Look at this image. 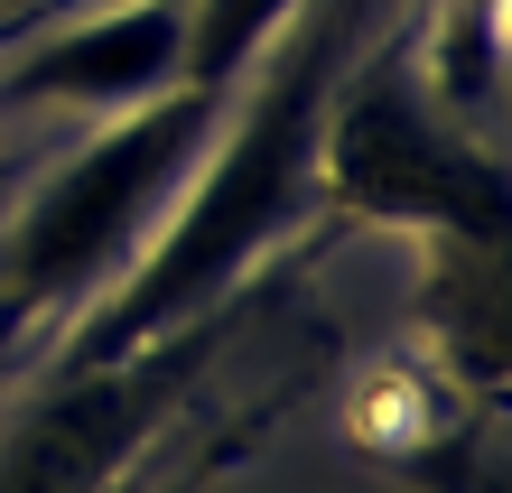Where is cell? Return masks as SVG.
<instances>
[{"label":"cell","instance_id":"obj_1","mask_svg":"<svg viewBox=\"0 0 512 493\" xmlns=\"http://www.w3.org/2000/svg\"><path fill=\"white\" fill-rule=\"evenodd\" d=\"M373 38V0H298L280 47L252 56V94L224 103V159L187 196V214L149 242V261L112 289L103 317L75 326V363H122L140 345H168L196 317H215L224 289L317 205V121L345 56Z\"/></svg>","mask_w":512,"mask_h":493},{"label":"cell","instance_id":"obj_2","mask_svg":"<svg viewBox=\"0 0 512 493\" xmlns=\"http://www.w3.org/2000/svg\"><path fill=\"white\" fill-rule=\"evenodd\" d=\"M224 103L233 94L168 84L159 103H140V112L112 121V131H94L10 224H0V345H10L19 326H38L47 307H75L94 280H112V261H122L131 233H140V214L187 177V159L224 121Z\"/></svg>","mask_w":512,"mask_h":493},{"label":"cell","instance_id":"obj_3","mask_svg":"<svg viewBox=\"0 0 512 493\" xmlns=\"http://www.w3.org/2000/svg\"><path fill=\"white\" fill-rule=\"evenodd\" d=\"M317 187H336L373 224H419L438 242H503V159L419 84L410 38H373L345 56L317 121Z\"/></svg>","mask_w":512,"mask_h":493},{"label":"cell","instance_id":"obj_4","mask_svg":"<svg viewBox=\"0 0 512 493\" xmlns=\"http://www.w3.org/2000/svg\"><path fill=\"white\" fill-rule=\"evenodd\" d=\"M196 345H140L122 363H75L38 410L0 447V493H103L122 475V456L149 438V419H168V400L187 391Z\"/></svg>","mask_w":512,"mask_h":493},{"label":"cell","instance_id":"obj_5","mask_svg":"<svg viewBox=\"0 0 512 493\" xmlns=\"http://www.w3.org/2000/svg\"><path fill=\"white\" fill-rule=\"evenodd\" d=\"M168 84H187V0H122V10L28 47L0 75V103H94V112H140Z\"/></svg>","mask_w":512,"mask_h":493},{"label":"cell","instance_id":"obj_6","mask_svg":"<svg viewBox=\"0 0 512 493\" xmlns=\"http://www.w3.org/2000/svg\"><path fill=\"white\" fill-rule=\"evenodd\" d=\"M298 0H187V84L205 94H233L243 66L289 28Z\"/></svg>","mask_w":512,"mask_h":493}]
</instances>
